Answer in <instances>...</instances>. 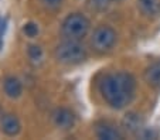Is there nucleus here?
Segmentation results:
<instances>
[{
    "label": "nucleus",
    "instance_id": "nucleus-7",
    "mask_svg": "<svg viewBox=\"0 0 160 140\" xmlns=\"http://www.w3.org/2000/svg\"><path fill=\"white\" fill-rule=\"evenodd\" d=\"M95 134L98 139L101 140H121L123 139V134L121 133L119 129H116L115 126L109 125V123H101L95 129Z\"/></svg>",
    "mask_w": 160,
    "mask_h": 140
},
{
    "label": "nucleus",
    "instance_id": "nucleus-3",
    "mask_svg": "<svg viewBox=\"0 0 160 140\" xmlns=\"http://www.w3.org/2000/svg\"><path fill=\"white\" fill-rule=\"evenodd\" d=\"M91 23L81 13H71L61 24V36L65 40H82L88 34Z\"/></svg>",
    "mask_w": 160,
    "mask_h": 140
},
{
    "label": "nucleus",
    "instance_id": "nucleus-16",
    "mask_svg": "<svg viewBox=\"0 0 160 140\" xmlns=\"http://www.w3.org/2000/svg\"><path fill=\"white\" fill-rule=\"evenodd\" d=\"M2 116H3V112H2V108H0V119H2Z\"/></svg>",
    "mask_w": 160,
    "mask_h": 140
},
{
    "label": "nucleus",
    "instance_id": "nucleus-15",
    "mask_svg": "<svg viewBox=\"0 0 160 140\" xmlns=\"http://www.w3.org/2000/svg\"><path fill=\"white\" fill-rule=\"evenodd\" d=\"M41 3L48 9H57V7L61 6L62 0H41Z\"/></svg>",
    "mask_w": 160,
    "mask_h": 140
},
{
    "label": "nucleus",
    "instance_id": "nucleus-9",
    "mask_svg": "<svg viewBox=\"0 0 160 140\" xmlns=\"http://www.w3.org/2000/svg\"><path fill=\"white\" fill-rule=\"evenodd\" d=\"M3 91L7 98L10 99H17L23 92V85H21L20 79L16 76H7L3 81Z\"/></svg>",
    "mask_w": 160,
    "mask_h": 140
},
{
    "label": "nucleus",
    "instance_id": "nucleus-6",
    "mask_svg": "<svg viewBox=\"0 0 160 140\" xmlns=\"http://www.w3.org/2000/svg\"><path fill=\"white\" fill-rule=\"evenodd\" d=\"M0 128L3 130V133L6 136H17L21 130V123L18 120V118L13 113H6V115L2 116L0 119Z\"/></svg>",
    "mask_w": 160,
    "mask_h": 140
},
{
    "label": "nucleus",
    "instance_id": "nucleus-14",
    "mask_svg": "<svg viewBox=\"0 0 160 140\" xmlns=\"http://www.w3.org/2000/svg\"><path fill=\"white\" fill-rule=\"evenodd\" d=\"M112 2H115V0H89L91 6L95 10H105L106 7L111 6Z\"/></svg>",
    "mask_w": 160,
    "mask_h": 140
},
{
    "label": "nucleus",
    "instance_id": "nucleus-13",
    "mask_svg": "<svg viewBox=\"0 0 160 140\" xmlns=\"http://www.w3.org/2000/svg\"><path fill=\"white\" fill-rule=\"evenodd\" d=\"M21 31H23V34H24L26 37H28V38H34V37H37V34H38V31H40L38 24H36L34 22H27V23H24Z\"/></svg>",
    "mask_w": 160,
    "mask_h": 140
},
{
    "label": "nucleus",
    "instance_id": "nucleus-4",
    "mask_svg": "<svg viewBox=\"0 0 160 140\" xmlns=\"http://www.w3.org/2000/svg\"><path fill=\"white\" fill-rule=\"evenodd\" d=\"M116 31L109 26H99L95 28L91 37V46L97 52H108L113 48L116 43Z\"/></svg>",
    "mask_w": 160,
    "mask_h": 140
},
{
    "label": "nucleus",
    "instance_id": "nucleus-5",
    "mask_svg": "<svg viewBox=\"0 0 160 140\" xmlns=\"http://www.w3.org/2000/svg\"><path fill=\"white\" fill-rule=\"evenodd\" d=\"M52 123L60 130H70L75 125V113L68 108H57L51 115Z\"/></svg>",
    "mask_w": 160,
    "mask_h": 140
},
{
    "label": "nucleus",
    "instance_id": "nucleus-2",
    "mask_svg": "<svg viewBox=\"0 0 160 140\" xmlns=\"http://www.w3.org/2000/svg\"><path fill=\"white\" fill-rule=\"evenodd\" d=\"M55 60L65 65H77L87 60V48L78 40H65L55 47Z\"/></svg>",
    "mask_w": 160,
    "mask_h": 140
},
{
    "label": "nucleus",
    "instance_id": "nucleus-12",
    "mask_svg": "<svg viewBox=\"0 0 160 140\" xmlns=\"http://www.w3.org/2000/svg\"><path fill=\"white\" fill-rule=\"evenodd\" d=\"M27 54H28V58H30V61L33 62V64H40L42 60V50L40 46H36V44H33V46L28 47L27 50Z\"/></svg>",
    "mask_w": 160,
    "mask_h": 140
},
{
    "label": "nucleus",
    "instance_id": "nucleus-10",
    "mask_svg": "<svg viewBox=\"0 0 160 140\" xmlns=\"http://www.w3.org/2000/svg\"><path fill=\"white\" fill-rule=\"evenodd\" d=\"M138 9L146 17H157L160 14V0H136Z\"/></svg>",
    "mask_w": 160,
    "mask_h": 140
},
{
    "label": "nucleus",
    "instance_id": "nucleus-11",
    "mask_svg": "<svg viewBox=\"0 0 160 140\" xmlns=\"http://www.w3.org/2000/svg\"><path fill=\"white\" fill-rule=\"evenodd\" d=\"M145 81L154 88H160V62H154L146 68Z\"/></svg>",
    "mask_w": 160,
    "mask_h": 140
},
{
    "label": "nucleus",
    "instance_id": "nucleus-1",
    "mask_svg": "<svg viewBox=\"0 0 160 140\" xmlns=\"http://www.w3.org/2000/svg\"><path fill=\"white\" fill-rule=\"evenodd\" d=\"M99 92L111 108L123 109L135 96L136 81L129 72H112L99 82Z\"/></svg>",
    "mask_w": 160,
    "mask_h": 140
},
{
    "label": "nucleus",
    "instance_id": "nucleus-8",
    "mask_svg": "<svg viewBox=\"0 0 160 140\" xmlns=\"http://www.w3.org/2000/svg\"><path fill=\"white\" fill-rule=\"evenodd\" d=\"M122 126L125 128V130L129 132V133L133 134H138L145 129V125H143V120L138 113H128L126 116L123 118L122 120Z\"/></svg>",
    "mask_w": 160,
    "mask_h": 140
}]
</instances>
